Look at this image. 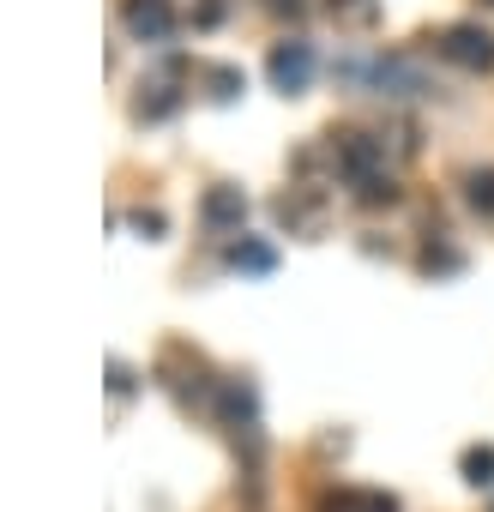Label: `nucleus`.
<instances>
[{
  "mask_svg": "<svg viewBox=\"0 0 494 512\" xmlns=\"http://www.w3.org/2000/svg\"><path fill=\"white\" fill-rule=\"evenodd\" d=\"M464 476L482 488V482H494V446H470L464 452Z\"/></svg>",
  "mask_w": 494,
  "mask_h": 512,
  "instance_id": "1",
  "label": "nucleus"
}]
</instances>
